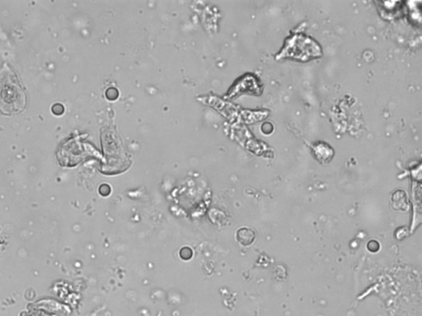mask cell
<instances>
[{"label": "cell", "mask_w": 422, "mask_h": 316, "mask_svg": "<svg viewBox=\"0 0 422 316\" xmlns=\"http://www.w3.org/2000/svg\"><path fill=\"white\" fill-rule=\"evenodd\" d=\"M237 240L243 245H249L253 244L256 238V234L252 229L248 227H242L237 231Z\"/></svg>", "instance_id": "6da1fadb"}, {"label": "cell", "mask_w": 422, "mask_h": 316, "mask_svg": "<svg viewBox=\"0 0 422 316\" xmlns=\"http://www.w3.org/2000/svg\"><path fill=\"white\" fill-rule=\"evenodd\" d=\"M368 249L370 251L375 252L378 251L379 249V244L376 241H371L368 243Z\"/></svg>", "instance_id": "277c9868"}, {"label": "cell", "mask_w": 422, "mask_h": 316, "mask_svg": "<svg viewBox=\"0 0 422 316\" xmlns=\"http://www.w3.org/2000/svg\"><path fill=\"white\" fill-rule=\"evenodd\" d=\"M180 255H181V257H182V259H184V260H188V259H190V258L192 256V249H189V248H187V247H185V248H183V249L181 250Z\"/></svg>", "instance_id": "3957f363"}, {"label": "cell", "mask_w": 422, "mask_h": 316, "mask_svg": "<svg viewBox=\"0 0 422 316\" xmlns=\"http://www.w3.org/2000/svg\"><path fill=\"white\" fill-rule=\"evenodd\" d=\"M52 111L55 115L60 116V115H62L64 112V105H62V104H59V103H56L52 106Z\"/></svg>", "instance_id": "7a4b0ae2"}]
</instances>
